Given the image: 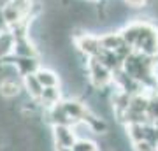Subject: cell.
I'll return each instance as SVG.
<instances>
[{
	"instance_id": "obj_7",
	"label": "cell",
	"mask_w": 158,
	"mask_h": 151,
	"mask_svg": "<svg viewBox=\"0 0 158 151\" xmlns=\"http://www.w3.org/2000/svg\"><path fill=\"white\" fill-rule=\"evenodd\" d=\"M21 79H0V97L6 100H14L23 93Z\"/></svg>"
},
{
	"instance_id": "obj_18",
	"label": "cell",
	"mask_w": 158,
	"mask_h": 151,
	"mask_svg": "<svg viewBox=\"0 0 158 151\" xmlns=\"http://www.w3.org/2000/svg\"><path fill=\"white\" fill-rule=\"evenodd\" d=\"M156 151H158V148H156Z\"/></svg>"
},
{
	"instance_id": "obj_15",
	"label": "cell",
	"mask_w": 158,
	"mask_h": 151,
	"mask_svg": "<svg viewBox=\"0 0 158 151\" xmlns=\"http://www.w3.org/2000/svg\"><path fill=\"white\" fill-rule=\"evenodd\" d=\"M125 4L130 7V9H144V7H148V4H149V0H123Z\"/></svg>"
},
{
	"instance_id": "obj_17",
	"label": "cell",
	"mask_w": 158,
	"mask_h": 151,
	"mask_svg": "<svg viewBox=\"0 0 158 151\" xmlns=\"http://www.w3.org/2000/svg\"><path fill=\"white\" fill-rule=\"evenodd\" d=\"M86 2H102V0H86Z\"/></svg>"
},
{
	"instance_id": "obj_11",
	"label": "cell",
	"mask_w": 158,
	"mask_h": 151,
	"mask_svg": "<svg viewBox=\"0 0 158 151\" xmlns=\"http://www.w3.org/2000/svg\"><path fill=\"white\" fill-rule=\"evenodd\" d=\"M37 79L40 81V84L44 88H55V86H62V78L58 76L56 70H53L51 67H42L37 70Z\"/></svg>"
},
{
	"instance_id": "obj_3",
	"label": "cell",
	"mask_w": 158,
	"mask_h": 151,
	"mask_svg": "<svg viewBox=\"0 0 158 151\" xmlns=\"http://www.w3.org/2000/svg\"><path fill=\"white\" fill-rule=\"evenodd\" d=\"M85 72L90 84L95 90H104L113 84V72L104 65L100 58H88Z\"/></svg>"
},
{
	"instance_id": "obj_16",
	"label": "cell",
	"mask_w": 158,
	"mask_h": 151,
	"mask_svg": "<svg viewBox=\"0 0 158 151\" xmlns=\"http://www.w3.org/2000/svg\"><path fill=\"white\" fill-rule=\"evenodd\" d=\"M153 93H155V95L158 97V84H156V88H155V91H153Z\"/></svg>"
},
{
	"instance_id": "obj_1",
	"label": "cell",
	"mask_w": 158,
	"mask_h": 151,
	"mask_svg": "<svg viewBox=\"0 0 158 151\" xmlns=\"http://www.w3.org/2000/svg\"><path fill=\"white\" fill-rule=\"evenodd\" d=\"M119 34L134 51L144 56L155 58L158 56V27L149 19H134L128 21L123 28H119Z\"/></svg>"
},
{
	"instance_id": "obj_2",
	"label": "cell",
	"mask_w": 158,
	"mask_h": 151,
	"mask_svg": "<svg viewBox=\"0 0 158 151\" xmlns=\"http://www.w3.org/2000/svg\"><path fill=\"white\" fill-rule=\"evenodd\" d=\"M72 44L74 48L86 58H98L102 55V42H100V35L77 28L72 34Z\"/></svg>"
},
{
	"instance_id": "obj_14",
	"label": "cell",
	"mask_w": 158,
	"mask_h": 151,
	"mask_svg": "<svg viewBox=\"0 0 158 151\" xmlns=\"http://www.w3.org/2000/svg\"><path fill=\"white\" fill-rule=\"evenodd\" d=\"M72 151H100V146L95 139H77L72 146Z\"/></svg>"
},
{
	"instance_id": "obj_12",
	"label": "cell",
	"mask_w": 158,
	"mask_h": 151,
	"mask_svg": "<svg viewBox=\"0 0 158 151\" xmlns=\"http://www.w3.org/2000/svg\"><path fill=\"white\" fill-rule=\"evenodd\" d=\"M98 58L104 62V65H106L113 74L123 69V58H121L116 51H102V55L98 56Z\"/></svg>"
},
{
	"instance_id": "obj_8",
	"label": "cell",
	"mask_w": 158,
	"mask_h": 151,
	"mask_svg": "<svg viewBox=\"0 0 158 151\" xmlns=\"http://www.w3.org/2000/svg\"><path fill=\"white\" fill-rule=\"evenodd\" d=\"M100 42L104 51H118L125 44L119 30H104L100 34Z\"/></svg>"
},
{
	"instance_id": "obj_13",
	"label": "cell",
	"mask_w": 158,
	"mask_h": 151,
	"mask_svg": "<svg viewBox=\"0 0 158 151\" xmlns=\"http://www.w3.org/2000/svg\"><path fill=\"white\" fill-rule=\"evenodd\" d=\"M125 135L127 139L135 144L139 141H144L146 139V123H128L125 125Z\"/></svg>"
},
{
	"instance_id": "obj_10",
	"label": "cell",
	"mask_w": 158,
	"mask_h": 151,
	"mask_svg": "<svg viewBox=\"0 0 158 151\" xmlns=\"http://www.w3.org/2000/svg\"><path fill=\"white\" fill-rule=\"evenodd\" d=\"M23 91L30 97V99H34V100H39L40 97H42V91H44V86L40 84V81L37 79L35 74H30V76H25L23 78Z\"/></svg>"
},
{
	"instance_id": "obj_9",
	"label": "cell",
	"mask_w": 158,
	"mask_h": 151,
	"mask_svg": "<svg viewBox=\"0 0 158 151\" xmlns=\"http://www.w3.org/2000/svg\"><path fill=\"white\" fill-rule=\"evenodd\" d=\"M63 100V91L62 86H55V88H44L42 97L39 99V104L42 107V111H48L53 106H56Z\"/></svg>"
},
{
	"instance_id": "obj_6",
	"label": "cell",
	"mask_w": 158,
	"mask_h": 151,
	"mask_svg": "<svg viewBox=\"0 0 158 151\" xmlns=\"http://www.w3.org/2000/svg\"><path fill=\"white\" fill-rule=\"evenodd\" d=\"M14 55L16 56H28V58H40V48L37 46L32 37H21L16 39V46H14Z\"/></svg>"
},
{
	"instance_id": "obj_5",
	"label": "cell",
	"mask_w": 158,
	"mask_h": 151,
	"mask_svg": "<svg viewBox=\"0 0 158 151\" xmlns=\"http://www.w3.org/2000/svg\"><path fill=\"white\" fill-rule=\"evenodd\" d=\"M44 121L49 127H58V125H74L76 121H74L72 118L69 116L67 109H65V106H63V100L60 102V104H56V106H53L51 109H48V111H44Z\"/></svg>"
},
{
	"instance_id": "obj_4",
	"label": "cell",
	"mask_w": 158,
	"mask_h": 151,
	"mask_svg": "<svg viewBox=\"0 0 158 151\" xmlns=\"http://www.w3.org/2000/svg\"><path fill=\"white\" fill-rule=\"evenodd\" d=\"M51 137L55 148H72L74 142L77 141V135L74 132L72 125H58L51 127Z\"/></svg>"
}]
</instances>
